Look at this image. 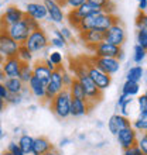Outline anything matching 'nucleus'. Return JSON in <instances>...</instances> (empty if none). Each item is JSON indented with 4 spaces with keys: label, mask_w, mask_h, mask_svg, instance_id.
<instances>
[{
    "label": "nucleus",
    "mask_w": 147,
    "mask_h": 155,
    "mask_svg": "<svg viewBox=\"0 0 147 155\" xmlns=\"http://www.w3.org/2000/svg\"><path fill=\"white\" fill-rule=\"evenodd\" d=\"M118 17L115 14H108V13H99V14H95V16H91L85 20H82L81 25L78 31L82 33V31H88V30H108L112 27L113 24L118 23Z\"/></svg>",
    "instance_id": "f257e3e1"
},
{
    "label": "nucleus",
    "mask_w": 147,
    "mask_h": 155,
    "mask_svg": "<svg viewBox=\"0 0 147 155\" xmlns=\"http://www.w3.org/2000/svg\"><path fill=\"white\" fill-rule=\"evenodd\" d=\"M71 102H72V97H71L70 90L64 89L54 97V100L50 103V107L57 117L68 118L71 116Z\"/></svg>",
    "instance_id": "f03ea898"
},
{
    "label": "nucleus",
    "mask_w": 147,
    "mask_h": 155,
    "mask_svg": "<svg viewBox=\"0 0 147 155\" xmlns=\"http://www.w3.org/2000/svg\"><path fill=\"white\" fill-rule=\"evenodd\" d=\"M64 68L62 66H58L55 71L51 72V79H50L48 85H47V90H45V102L51 103L54 100V97L57 96L60 92L65 89L64 86V82H62V74H64Z\"/></svg>",
    "instance_id": "7ed1b4c3"
},
{
    "label": "nucleus",
    "mask_w": 147,
    "mask_h": 155,
    "mask_svg": "<svg viewBox=\"0 0 147 155\" xmlns=\"http://www.w3.org/2000/svg\"><path fill=\"white\" fill-rule=\"evenodd\" d=\"M78 79V81L82 83V86H84V90H85V94H86V99H88V102L89 103H98L101 99H102V90L99 89L98 86L95 85V82L92 81L89 78V75H88V72H85V74H81L78 75V76H75Z\"/></svg>",
    "instance_id": "20e7f679"
},
{
    "label": "nucleus",
    "mask_w": 147,
    "mask_h": 155,
    "mask_svg": "<svg viewBox=\"0 0 147 155\" xmlns=\"http://www.w3.org/2000/svg\"><path fill=\"white\" fill-rule=\"evenodd\" d=\"M50 44V38L48 35L45 34V31L43 28H38L36 31L30 34L29 40L26 41V47L31 51V52H40L43 49H45Z\"/></svg>",
    "instance_id": "39448f33"
},
{
    "label": "nucleus",
    "mask_w": 147,
    "mask_h": 155,
    "mask_svg": "<svg viewBox=\"0 0 147 155\" xmlns=\"http://www.w3.org/2000/svg\"><path fill=\"white\" fill-rule=\"evenodd\" d=\"M19 48H20V44L13 40L6 30L0 28V54L4 58L17 57Z\"/></svg>",
    "instance_id": "423d86ee"
},
{
    "label": "nucleus",
    "mask_w": 147,
    "mask_h": 155,
    "mask_svg": "<svg viewBox=\"0 0 147 155\" xmlns=\"http://www.w3.org/2000/svg\"><path fill=\"white\" fill-rule=\"evenodd\" d=\"M24 16H26V13L21 8H19L14 4H10V6L6 7L3 16L0 18V28H7L10 25L16 24V23L23 20Z\"/></svg>",
    "instance_id": "0eeeda50"
},
{
    "label": "nucleus",
    "mask_w": 147,
    "mask_h": 155,
    "mask_svg": "<svg viewBox=\"0 0 147 155\" xmlns=\"http://www.w3.org/2000/svg\"><path fill=\"white\" fill-rule=\"evenodd\" d=\"M91 62H92V65H95L102 72L110 75V76L115 75L116 72H119V69H120V61L118 58H98L92 55Z\"/></svg>",
    "instance_id": "6e6552de"
},
{
    "label": "nucleus",
    "mask_w": 147,
    "mask_h": 155,
    "mask_svg": "<svg viewBox=\"0 0 147 155\" xmlns=\"http://www.w3.org/2000/svg\"><path fill=\"white\" fill-rule=\"evenodd\" d=\"M3 30H6L9 35L16 41V42H19L20 45L26 44V41L29 40L30 34H31V31L29 30V27L26 25V23L23 20L19 21V23H16V24L10 25V27H7V28H3Z\"/></svg>",
    "instance_id": "1a4fd4ad"
},
{
    "label": "nucleus",
    "mask_w": 147,
    "mask_h": 155,
    "mask_svg": "<svg viewBox=\"0 0 147 155\" xmlns=\"http://www.w3.org/2000/svg\"><path fill=\"white\" fill-rule=\"evenodd\" d=\"M79 37H81L82 42H85L86 47L92 51L96 45L106 40V31L105 30H88V31L79 33Z\"/></svg>",
    "instance_id": "9d476101"
},
{
    "label": "nucleus",
    "mask_w": 147,
    "mask_h": 155,
    "mask_svg": "<svg viewBox=\"0 0 147 155\" xmlns=\"http://www.w3.org/2000/svg\"><path fill=\"white\" fill-rule=\"evenodd\" d=\"M88 75H89V78L95 82V85L98 86L102 92L106 90L110 86V83H112V76L105 74V72H102V71L99 69V68H96L95 65H92V62H91L89 66H88Z\"/></svg>",
    "instance_id": "9b49d317"
},
{
    "label": "nucleus",
    "mask_w": 147,
    "mask_h": 155,
    "mask_svg": "<svg viewBox=\"0 0 147 155\" xmlns=\"http://www.w3.org/2000/svg\"><path fill=\"white\" fill-rule=\"evenodd\" d=\"M116 140H118L119 145L123 148V150H127V148H132L137 145V131L133 128V127H126L123 128L122 131H119V134L116 135Z\"/></svg>",
    "instance_id": "f8f14e48"
},
{
    "label": "nucleus",
    "mask_w": 147,
    "mask_h": 155,
    "mask_svg": "<svg viewBox=\"0 0 147 155\" xmlns=\"http://www.w3.org/2000/svg\"><path fill=\"white\" fill-rule=\"evenodd\" d=\"M92 52H94V57H98V58H119V55L123 51H122V47H116V45L103 41V42H101V44L96 45L92 49Z\"/></svg>",
    "instance_id": "ddd939ff"
},
{
    "label": "nucleus",
    "mask_w": 147,
    "mask_h": 155,
    "mask_svg": "<svg viewBox=\"0 0 147 155\" xmlns=\"http://www.w3.org/2000/svg\"><path fill=\"white\" fill-rule=\"evenodd\" d=\"M43 3H44L45 8H47V14H48L47 18L50 21H53L55 24H61L62 21L65 20V13H64L62 7L55 0H44Z\"/></svg>",
    "instance_id": "4468645a"
},
{
    "label": "nucleus",
    "mask_w": 147,
    "mask_h": 155,
    "mask_svg": "<svg viewBox=\"0 0 147 155\" xmlns=\"http://www.w3.org/2000/svg\"><path fill=\"white\" fill-rule=\"evenodd\" d=\"M106 42L109 44H113L116 47H122L126 41V31L122 25L119 24V21L116 24H113L109 30L106 31Z\"/></svg>",
    "instance_id": "2eb2a0df"
},
{
    "label": "nucleus",
    "mask_w": 147,
    "mask_h": 155,
    "mask_svg": "<svg viewBox=\"0 0 147 155\" xmlns=\"http://www.w3.org/2000/svg\"><path fill=\"white\" fill-rule=\"evenodd\" d=\"M130 126H132V123H130V120H129V117L122 116L120 113H116V114L110 116L109 121H108V130L113 135H118L119 131H122L123 128L130 127Z\"/></svg>",
    "instance_id": "dca6fc26"
},
{
    "label": "nucleus",
    "mask_w": 147,
    "mask_h": 155,
    "mask_svg": "<svg viewBox=\"0 0 147 155\" xmlns=\"http://www.w3.org/2000/svg\"><path fill=\"white\" fill-rule=\"evenodd\" d=\"M21 65H23V62H21L17 57L6 58V61H4L2 69H3L6 78H19Z\"/></svg>",
    "instance_id": "f3484780"
},
{
    "label": "nucleus",
    "mask_w": 147,
    "mask_h": 155,
    "mask_svg": "<svg viewBox=\"0 0 147 155\" xmlns=\"http://www.w3.org/2000/svg\"><path fill=\"white\" fill-rule=\"evenodd\" d=\"M24 13L27 14V16L36 18L37 21L45 20V18L48 17V14H47V8H45L44 3H38V2H31V3L27 4Z\"/></svg>",
    "instance_id": "a211bd4d"
},
{
    "label": "nucleus",
    "mask_w": 147,
    "mask_h": 155,
    "mask_svg": "<svg viewBox=\"0 0 147 155\" xmlns=\"http://www.w3.org/2000/svg\"><path fill=\"white\" fill-rule=\"evenodd\" d=\"M94 107L92 103L88 100H79V99H72L71 102V116L72 117H82L88 114V111Z\"/></svg>",
    "instance_id": "6ab92c4d"
},
{
    "label": "nucleus",
    "mask_w": 147,
    "mask_h": 155,
    "mask_svg": "<svg viewBox=\"0 0 147 155\" xmlns=\"http://www.w3.org/2000/svg\"><path fill=\"white\" fill-rule=\"evenodd\" d=\"M74 12H75V14H77L81 20H85V18H88V17H91V16H95V14L102 13V8L98 7V6H95V4H91V3H88V2H85L82 6L75 8Z\"/></svg>",
    "instance_id": "aec40b11"
},
{
    "label": "nucleus",
    "mask_w": 147,
    "mask_h": 155,
    "mask_svg": "<svg viewBox=\"0 0 147 155\" xmlns=\"http://www.w3.org/2000/svg\"><path fill=\"white\" fill-rule=\"evenodd\" d=\"M29 89H30V92L36 96L37 99H43L44 100V97H45V90H47V85H44L43 82L38 79V78H36L33 75V78L30 79V82H29Z\"/></svg>",
    "instance_id": "412c9836"
},
{
    "label": "nucleus",
    "mask_w": 147,
    "mask_h": 155,
    "mask_svg": "<svg viewBox=\"0 0 147 155\" xmlns=\"http://www.w3.org/2000/svg\"><path fill=\"white\" fill-rule=\"evenodd\" d=\"M33 75L38 78L44 85H48L50 79H51V71L45 66L44 62H36V65H33Z\"/></svg>",
    "instance_id": "4be33fe9"
},
{
    "label": "nucleus",
    "mask_w": 147,
    "mask_h": 155,
    "mask_svg": "<svg viewBox=\"0 0 147 155\" xmlns=\"http://www.w3.org/2000/svg\"><path fill=\"white\" fill-rule=\"evenodd\" d=\"M54 150L53 144L50 143L48 138L45 137H37L34 141V150H33V155H45L48 151Z\"/></svg>",
    "instance_id": "5701e85b"
},
{
    "label": "nucleus",
    "mask_w": 147,
    "mask_h": 155,
    "mask_svg": "<svg viewBox=\"0 0 147 155\" xmlns=\"http://www.w3.org/2000/svg\"><path fill=\"white\" fill-rule=\"evenodd\" d=\"M4 86L7 87L9 93L10 94H16V93H21L24 90V83L19 79V78H6V81L3 82Z\"/></svg>",
    "instance_id": "b1692460"
},
{
    "label": "nucleus",
    "mask_w": 147,
    "mask_h": 155,
    "mask_svg": "<svg viewBox=\"0 0 147 155\" xmlns=\"http://www.w3.org/2000/svg\"><path fill=\"white\" fill-rule=\"evenodd\" d=\"M132 103H133V97L120 93L119 94L118 102H116V110L122 116H126L127 117V116H129V106H130Z\"/></svg>",
    "instance_id": "393cba45"
},
{
    "label": "nucleus",
    "mask_w": 147,
    "mask_h": 155,
    "mask_svg": "<svg viewBox=\"0 0 147 155\" xmlns=\"http://www.w3.org/2000/svg\"><path fill=\"white\" fill-rule=\"evenodd\" d=\"M34 141H36L34 137H31V135H29V134H23L20 138H19L17 143H19L20 148L23 150V152H24L26 155H33Z\"/></svg>",
    "instance_id": "a878e982"
},
{
    "label": "nucleus",
    "mask_w": 147,
    "mask_h": 155,
    "mask_svg": "<svg viewBox=\"0 0 147 155\" xmlns=\"http://www.w3.org/2000/svg\"><path fill=\"white\" fill-rule=\"evenodd\" d=\"M144 72H146V71L143 69V66L142 65L130 66V68L127 69L126 81H132V82H137V83H140V81H143Z\"/></svg>",
    "instance_id": "bb28decb"
},
{
    "label": "nucleus",
    "mask_w": 147,
    "mask_h": 155,
    "mask_svg": "<svg viewBox=\"0 0 147 155\" xmlns=\"http://www.w3.org/2000/svg\"><path fill=\"white\" fill-rule=\"evenodd\" d=\"M68 90H70L71 93V97L72 99H79V100H88L86 99V94H85V90H84V86H82V83L79 81H78L77 78L74 79L72 85L68 87Z\"/></svg>",
    "instance_id": "cd10ccee"
},
{
    "label": "nucleus",
    "mask_w": 147,
    "mask_h": 155,
    "mask_svg": "<svg viewBox=\"0 0 147 155\" xmlns=\"http://www.w3.org/2000/svg\"><path fill=\"white\" fill-rule=\"evenodd\" d=\"M132 127H133L137 133H147V113L139 111L137 117L132 121Z\"/></svg>",
    "instance_id": "c85d7f7f"
},
{
    "label": "nucleus",
    "mask_w": 147,
    "mask_h": 155,
    "mask_svg": "<svg viewBox=\"0 0 147 155\" xmlns=\"http://www.w3.org/2000/svg\"><path fill=\"white\" fill-rule=\"evenodd\" d=\"M139 92H140V83H137V82L126 81L122 85V93L126 94V96L135 97V96L139 94Z\"/></svg>",
    "instance_id": "c756f323"
},
{
    "label": "nucleus",
    "mask_w": 147,
    "mask_h": 155,
    "mask_svg": "<svg viewBox=\"0 0 147 155\" xmlns=\"http://www.w3.org/2000/svg\"><path fill=\"white\" fill-rule=\"evenodd\" d=\"M33 78V66L30 64H23L20 69V75H19V79H20L24 85H29L30 79Z\"/></svg>",
    "instance_id": "7c9ffc66"
},
{
    "label": "nucleus",
    "mask_w": 147,
    "mask_h": 155,
    "mask_svg": "<svg viewBox=\"0 0 147 155\" xmlns=\"http://www.w3.org/2000/svg\"><path fill=\"white\" fill-rule=\"evenodd\" d=\"M54 37L50 40V44L55 47V48H65L67 45V38L62 35V33L60 30H54Z\"/></svg>",
    "instance_id": "2f4dec72"
},
{
    "label": "nucleus",
    "mask_w": 147,
    "mask_h": 155,
    "mask_svg": "<svg viewBox=\"0 0 147 155\" xmlns=\"http://www.w3.org/2000/svg\"><path fill=\"white\" fill-rule=\"evenodd\" d=\"M17 58H19L23 64H30V62L33 61V52H31V51H30V49L23 44V45H20V48H19Z\"/></svg>",
    "instance_id": "473e14b6"
},
{
    "label": "nucleus",
    "mask_w": 147,
    "mask_h": 155,
    "mask_svg": "<svg viewBox=\"0 0 147 155\" xmlns=\"http://www.w3.org/2000/svg\"><path fill=\"white\" fill-rule=\"evenodd\" d=\"M146 55H147V51L144 48H142L140 45L136 44L135 47H133V62H135L136 65H140V64L144 61Z\"/></svg>",
    "instance_id": "72a5a7b5"
},
{
    "label": "nucleus",
    "mask_w": 147,
    "mask_h": 155,
    "mask_svg": "<svg viewBox=\"0 0 147 155\" xmlns=\"http://www.w3.org/2000/svg\"><path fill=\"white\" fill-rule=\"evenodd\" d=\"M136 27H137V30L147 31V13L146 12H139V14L136 17Z\"/></svg>",
    "instance_id": "f704fd0d"
},
{
    "label": "nucleus",
    "mask_w": 147,
    "mask_h": 155,
    "mask_svg": "<svg viewBox=\"0 0 147 155\" xmlns=\"http://www.w3.org/2000/svg\"><path fill=\"white\" fill-rule=\"evenodd\" d=\"M67 20H68V23H70L71 27H74V28H77V30L79 28V25H81V23H82V20L75 14L74 10H70L68 16H67Z\"/></svg>",
    "instance_id": "c9c22d12"
},
{
    "label": "nucleus",
    "mask_w": 147,
    "mask_h": 155,
    "mask_svg": "<svg viewBox=\"0 0 147 155\" xmlns=\"http://www.w3.org/2000/svg\"><path fill=\"white\" fill-rule=\"evenodd\" d=\"M23 21L26 23V25L29 27V30L31 31V33H33V31H36V30H38V28H41V27H40V21H37L36 18H33V17L27 16V14L24 16Z\"/></svg>",
    "instance_id": "e433bc0d"
},
{
    "label": "nucleus",
    "mask_w": 147,
    "mask_h": 155,
    "mask_svg": "<svg viewBox=\"0 0 147 155\" xmlns=\"http://www.w3.org/2000/svg\"><path fill=\"white\" fill-rule=\"evenodd\" d=\"M136 42H137V45H140L142 48H144L147 51V31L137 30V34H136Z\"/></svg>",
    "instance_id": "4c0bfd02"
},
{
    "label": "nucleus",
    "mask_w": 147,
    "mask_h": 155,
    "mask_svg": "<svg viewBox=\"0 0 147 155\" xmlns=\"http://www.w3.org/2000/svg\"><path fill=\"white\" fill-rule=\"evenodd\" d=\"M48 59L53 62L57 68H58V66H62L61 64L64 62V57H62V54L60 52V51H53V52L48 55Z\"/></svg>",
    "instance_id": "58836bf2"
},
{
    "label": "nucleus",
    "mask_w": 147,
    "mask_h": 155,
    "mask_svg": "<svg viewBox=\"0 0 147 155\" xmlns=\"http://www.w3.org/2000/svg\"><path fill=\"white\" fill-rule=\"evenodd\" d=\"M7 151H9V152H12L13 155H26L24 152H23V150L20 148L19 143H16V141H12V143H9V145H7Z\"/></svg>",
    "instance_id": "ea45409f"
},
{
    "label": "nucleus",
    "mask_w": 147,
    "mask_h": 155,
    "mask_svg": "<svg viewBox=\"0 0 147 155\" xmlns=\"http://www.w3.org/2000/svg\"><path fill=\"white\" fill-rule=\"evenodd\" d=\"M23 100H24L23 93H16V94H10L7 97V100H6V103L7 104H20Z\"/></svg>",
    "instance_id": "a19ab883"
},
{
    "label": "nucleus",
    "mask_w": 147,
    "mask_h": 155,
    "mask_svg": "<svg viewBox=\"0 0 147 155\" xmlns=\"http://www.w3.org/2000/svg\"><path fill=\"white\" fill-rule=\"evenodd\" d=\"M137 147L142 150L144 155H147V133H143V134L139 137L137 140Z\"/></svg>",
    "instance_id": "79ce46f5"
},
{
    "label": "nucleus",
    "mask_w": 147,
    "mask_h": 155,
    "mask_svg": "<svg viewBox=\"0 0 147 155\" xmlns=\"http://www.w3.org/2000/svg\"><path fill=\"white\" fill-rule=\"evenodd\" d=\"M136 102H137L139 110L142 111V113H147V96H146V94L139 96V97L136 99Z\"/></svg>",
    "instance_id": "37998d69"
},
{
    "label": "nucleus",
    "mask_w": 147,
    "mask_h": 155,
    "mask_svg": "<svg viewBox=\"0 0 147 155\" xmlns=\"http://www.w3.org/2000/svg\"><path fill=\"white\" fill-rule=\"evenodd\" d=\"M74 79H75V78L72 76V74H70V72L64 71V74H62V82H64V86H65V89H68V87L72 85Z\"/></svg>",
    "instance_id": "c03bdc74"
},
{
    "label": "nucleus",
    "mask_w": 147,
    "mask_h": 155,
    "mask_svg": "<svg viewBox=\"0 0 147 155\" xmlns=\"http://www.w3.org/2000/svg\"><path fill=\"white\" fill-rule=\"evenodd\" d=\"M86 0H65L67 6L71 8V10H75V8H78L79 6H82V4L85 3Z\"/></svg>",
    "instance_id": "a18cd8bd"
},
{
    "label": "nucleus",
    "mask_w": 147,
    "mask_h": 155,
    "mask_svg": "<svg viewBox=\"0 0 147 155\" xmlns=\"http://www.w3.org/2000/svg\"><path fill=\"white\" fill-rule=\"evenodd\" d=\"M123 155H144V154L142 152V150L137 145H135V147H132V148L123 150Z\"/></svg>",
    "instance_id": "49530a36"
},
{
    "label": "nucleus",
    "mask_w": 147,
    "mask_h": 155,
    "mask_svg": "<svg viewBox=\"0 0 147 155\" xmlns=\"http://www.w3.org/2000/svg\"><path fill=\"white\" fill-rule=\"evenodd\" d=\"M9 96H10V93H9L7 87H6V86H4V83L2 82V83H0V99H3L4 102H6Z\"/></svg>",
    "instance_id": "de8ad7c7"
},
{
    "label": "nucleus",
    "mask_w": 147,
    "mask_h": 155,
    "mask_svg": "<svg viewBox=\"0 0 147 155\" xmlns=\"http://www.w3.org/2000/svg\"><path fill=\"white\" fill-rule=\"evenodd\" d=\"M86 2L91 4H95V6H98V7H101V8H103L108 3H109V0H86Z\"/></svg>",
    "instance_id": "09e8293b"
},
{
    "label": "nucleus",
    "mask_w": 147,
    "mask_h": 155,
    "mask_svg": "<svg viewBox=\"0 0 147 155\" xmlns=\"http://www.w3.org/2000/svg\"><path fill=\"white\" fill-rule=\"evenodd\" d=\"M60 31H61V33H62V35H64V37L67 38V41H68V40H71V38H72V33H71V30L68 28V27H62V28L60 30Z\"/></svg>",
    "instance_id": "8fccbe9b"
},
{
    "label": "nucleus",
    "mask_w": 147,
    "mask_h": 155,
    "mask_svg": "<svg viewBox=\"0 0 147 155\" xmlns=\"http://www.w3.org/2000/svg\"><path fill=\"white\" fill-rule=\"evenodd\" d=\"M139 3V12H146L147 10V0H137Z\"/></svg>",
    "instance_id": "3c124183"
},
{
    "label": "nucleus",
    "mask_w": 147,
    "mask_h": 155,
    "mask_svg": "<svg viewBox=\"0 0 147 155\" xmlns=\"http://www.w3.org/2000/svg\"><path fill=\"white\" fill-rule=\"evenodd\" d=\"M44 64H45V66H47V68H48V69L51 71V72H53V71H55V69H57V66L54 65V64H53V62H51V61H50L48 58H47V59H45V61H44Z\"/></svg>",
    "instance_id": "603ef678"
},
{
    "label": "nucleus",
    "mask_w": 147,
    "mask_h": 155,
    "mask_svg": "<svg viewBox=\"0 0 147 155\" xmlns=\"http://www.w3.org/2000/svg\"><path fill=\"white\" fill-rule=\"evenodd\" d=\"M70 143H71V140L68 137H64V138L60 140V147H67Z\"/></svg>",
    "instance_id": "864d4df0"
},
{
    "label": "nucleus",
    "mask_w": 147,
    "mask_h": 155,
    "mask_svg": "<svg viewBox=\"0 0 147 155\" xmlns=\"http://www.w3.org/2000/svg\"><path fill=\"white\" fill-rule=\"evenodd\" d=\"M4 81H6V75H4L3 69L0 68V83H2V82H4Z\"/></svg>",
    "instance_id": "5fc2aeb1"
},
{
    "label": "nucleus",
    "mask_w": 147,
    "mask_h": 155,
    "mask_svg": "<svg viewBox=\"0 0 147 155\" xmlns=\"http://www.w3.org/2000/svg\"><path fill=\"white\" fill-rule=\"evenodd\" d=\"M4 106H6V102H4L3 99H0V113L4 110Z\"/></svg>",
    "instance_id": "6e6d98bb"
},
{
    "label": "nucleus",
    "mask_w": 147,
    "mask_h": 155,
    "mask_svg": "<svg viewBox=\"0 0 147 155\" xmlns=\"http://www.w3.org/2000/svg\"><path fill=\"white\" fill-rule=\"evenodd\" d=\"M45 155H61V154H60V152H58L57 150H51V151H48Z\"/></svg>",
    "instance_id": "4d7b16f0"
},
{
    "label": "nucleus",
    "mask_w": 147,
    "mask_h": 155,
    "mask_svg": "<svg viewBox=\"0 0 147 155\" xmlns=\"http://www.w3.org/2000/svg\"><path fill=\"white\" fill-rule=\"evenodd\" d=\"M4 61H6V58H4L3 55H2V54H0V68H2V66H3Z\"/></svg>",
    "instance_id": "13d9d810"
},
{
    "label": "nucleus",
    "mask_w": 147,
    "mask_h": 155,
    "mask_svg": "<svg viewBox=\"0 0 147 155\" xmlns=\"http://www.w3.org/2000/svg\"><path fill=\"white\" fill-rule=\"evenodd\" d=\"M3 137H4V130L2 127V124H0V138H3Z\"/></svg>",
    "instance_id": "bf43d9fd"
},
{
    "label": "nucleus",
    "mask_w": 147,
    "mask_h": 155,
    "mask_svg": "<svg viewBox=\"0 0 147 155\" xmlns=\"http://www.w3.org/2000/svg\"><path fill=\"white\" fill-rule=\"evenodd\" d=\"M143 82H144V83H146V85H147V71H146V72H144V76H143Z\"/></svg>",
    "instance_id": "052dcab7"
},
{
    "label": "nucleus",
    "mask_w": 147,
    "mask_h": 155,
    "mask_svg": "<svg viewBox=\"0 0 147 155\" xmlns=\"http://www.w3.org/2000/svg\"><path fill=\"white\" fill-rule=\"evenodd\" d=\"M78 138H79V140H85L86 137H85V134H79V135H78Z\"/></svg>",
    "instance_id": "680f3d73"
},
{
    "label": "nucleus",
    "mask_w": 147,
    "mask_h": 155,
    "mask_svg": "<svg viewBox=\"0 0 147 155\" xmlns=\"http://www.w3.org/2000/svg\"><path fill=\"white\" fill-rule=\"evenodd\" d=\"M2 155H13V154H12V152H9L7 150H6V151H4V152H3V154H2Z\"/></svg>",
    "instance_id": "e2e57ef3"
},
{
    "label": "nucleus",
    "mask_w": 147,
    "mask_h": 155,
    "mask_svg": "<svg viewBox=\"0 0 147 155\" xmlns=\"http://www.w3.org/2000/svg\"><path fill=\"white\" fill-rule=\"evenodd\" d=\"M98 127H103V123L102 121H98Z\"/></svg>",
    "instance_id": "0e129e2a"
},
{
    "label": "nucleus",
    "mask_w": 147,
    "mask_h": 155,
    "mask_svg": "<svg viewBox=\"0 0 147 155\" xmlns=\"http://www.w3.org/2000/svg\"><path fill=\"white\" fill-rule=\"evenodd\" d=\"M144 94H146V96H147V87H146V92H144Z\"/></svg>",
    "instance_id": "69168bd1"
}]
</instances>
